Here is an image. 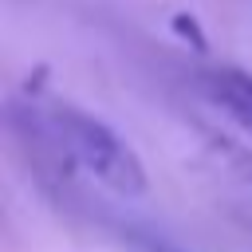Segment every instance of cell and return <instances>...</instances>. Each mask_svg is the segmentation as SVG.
<instances>
[{
	"mask_svg": "<svg viewBox=\"0 0 252 252\" xmlns=\"http://www.w3.org/2000/svg\"><path fill=\"white\" fill-rule=\"evenodd\" d=\"M173 32L193 47V51H209V35L201 32V24H197V16H189V12H177L173 16Z\"/></svg>",
	"mask_w": 252,
	"mask_h": 252,
	"instance_id": "3957f363",
	"label": "cell"
},
{
	"mask_svg": "<svg viewBox=\"0 0 252 252\" xmlns=\"http://www.w3.org/2000/svg\"><path fill=\"white\" fill-rule=\"evenodd\" d=\"M51 126H55V138H59L63 154L79 169H87L98 185H106L110 193H118V197H142L150 189L142 158L102 118H94V114H87L79 106H55L51 110Z\"/></svg>",
	"mask_w": 252,
	"mask_h": 252,
	"instance_id": "6da1fadb",
	"label": "cell"
},
{
	"mask_svg": "<svg viewBox=\"0 0 252 252\" xmlns=\"http://www.w3.org/2000/svg\"><path fill=\"white\" fill-rule=\"evenodd\" d=\"M205 91L244 134H252V75L248 71L220 67V71H213L205 79Z\"/></svg>",
	"mask_w": 252,
	"mask_h": 252,
	"instance_id": "7a4b0ae2",
	"label": "cell"
},
{
	"mask_svg": "<svg viewBox=\"0 0 252 252\" xmlns=\"http://www.w3.org/2000/svg\"><path fill=\"white\" fill-rule=\"evenodd\" d=\"M138 248H142V252H189V248H177V244H169V240H138Z\"/></svg>",
	"mask_w": 252,
	"mask_h": 252,
	"instance_id": "277c9868",
	"label": "cell"
}]
</instances>
